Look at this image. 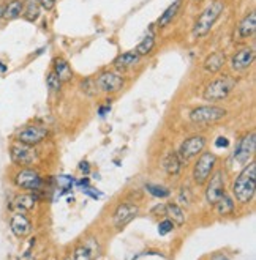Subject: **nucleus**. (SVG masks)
Masks as SVG:
<instances>
[{"instance_id":"1","label":"nucleus","mask_w":256,"mask_h":260,"mask_svg":"<svg viewBox=\"0 0 256 260\" xmlns=\"http://www.w3.org/2000/svg\"><path fill=\"white\" fill-rule=\"evenodd\" d=\"M256 192V162L250 161L233 181V194L240 204H248Z\"/></svg>"},{"instance_id":"2","label":"nucleus","mask_w":256,"mask_h":260,"mask_svg":"<svg viewBox=\"0 0 256 260\" xmlns=\"http://www.w3.org/2000/svg\"><path fill=\"white\" fill-rule=\"evenodd\" d=\"M223 11H224V2H221V0H214L212 4L207 5L201 11L196 22L193 25V35L196 38L206 37L212 30V27L215 25Z\"/></svg>"},{"instance_id":"3","label":"nucleus","mask_w":256,"mask_h":260,"mask_svg":"<svg viewBox=\"0 0 256 260\" xmlns=\"http://www.w3.org/2000/svg\"><path fill=\"white\" fill-rule=\"evenodd\" d=\"M236 87V79L231 76H220L214 79L204 90V98L207 101H221L231 95Z\"/></svg>"},{"instance_id":"4","label":"nucleus","mask_w":256,"mask_h":260,"mask_svg":"<svg viewBox=\"0 0 256 260\" xmlns=\"http://www.w3.org/2000/svg\"><path fill=\"white\" fill-rule=\"evenodd\" d=\"M217 155L210 151H204L203 155L198 158V161L194 162V167H193V180L196 185H206L207 180L210 178V175L214 174L215 167H217Z\"/></svg>"},{"instance_id":"5","label":"nucleus","mask_w":256,"mask_h":260,"mask_svg":"<svg viewBox=\"0 0 256 260\" xmlns=\"http://www.w3.org/2000/svg\"><path fill=\"white\" fill-rule=\"evenodd\" d=\"M224 117H226V111L218 106H198L190 112V120L198 125L218 123Z\"/></svg>"},{"instance_id":"6","label":"nucleus","mask_w":256,"mask_h":260,"mask_svg":"<svg viewBox=\"0 0 256 260\" xmlns=\"http://www.w3.org/2000/svg\"><path fill=\"white\" fill-rule=\"evenodd\" d=\"M37 150L32 145H25L22 142L14 141L10 145V158L13 164H16L19 167H30L37 161Z\"/></svg>"},{"instance_id":"7","label":"nucleus","mask_w":256,"mask_h":260,"mask_svg":"<svg viewBox=\"0 0 256 260\" xmlns=\"http://www.w3.org/2000/svg\"><path fill=\"white\" fill-rule=\"evenodd\" d=\"M14 185L24 191L37 192L43 186V178L38 171L32 167H22V169L14 175Z\"/></svg>"},{"instance_id":"8","label":"nucleus","mask_w":256,"mask_h":260,"mask_svg":"<svg viewBox=\"0 0 256 260\" xmlns=\"http://www.w3.org/2000/svg\"><path fill=\"white\" fill-rule=\"evenodd\" d=\"M254 150H256V133L250 131L247 133L242 139H240L234 148V159L237 164L240 166H245L248 164V161L253 158L254 155Z\"/></svg>"},{"instance_id":"9","label":"nucleus","mask_w":256,"mask_h":260,"mask_svg":"<svg viewBox=\"0 0 256 260\" xmlns=\"http://www.w3.org/2000/svg\"><path fill=\"white\" fill-rule=\"evenodd\" d=\"M206 144H207V141H206L204 136H201V134L190 136V137H187V139L182 142V145H180L177 155L180 156V159H182L184 162H187L188 159L198 156L200 153H203Z\"/></svg>"},{"instance_id":"10","label":"nucleus","mask_w":256,"mask_h":260,"mask_svg":"<svg viewBox=\"0 0 256 260\" xmlns=\"http://www.w3.org/2000/svg\"><path fill=\"white\" fill-rule=\"evenodd\" d=\"M46 137H48V129L37 126V125H25L24 128H21L16 133L18 142H22L25 145H32V147L41 144Z\"/></svg>"},{"instance_id":"11","label":"nucleus","mask_w":256,"mask_h":260,"mask_svg":"<svg viewBox=\"0 0 256 260\" xmlns=\"http://www.w3.org/2000/svg\"><path fill=\"white\" fill-rule=\"evenodd\" d=\"M124 84H125V79L122 76L117 73H112V71L101 73L95 82V85L103 91V93H116V91L122 90Z\"/></svg>"},{"instance_id":"12","label":"nucleus","mask_w":256,"mask_h":260,"mask_svg":"<svg viewBox=\"0 0 256 260\" xmlns=\"http://www.w3.org/2000/svg\"><path fill=\"white\" fill-rule=\"evenodd\" d=\"M138 211H139V207L136 204H130V202L120 204L116 208L114 215H112L114 227L116 229H124L125 225H128L134 218L138 216Z\"/></svg>"},{"instance_id":"13","label":"nucleus","mask_w":256,"mask_h":260,"mask_svg":"<svg viewBox=\"0 0 256 260\" xmlns=\"http://www.w3.org/2000/svg\"><path fill=\"white\" fill-rule=\"evenodd\" d=\"M207 181L209 185L206 188V201L209 205H215L218 199L224 194V174L221 171H217L210 175Z\"/></svg>"},{"instance_id":"14","label":"nucleus","mask_w":256,"mask_h":260,"mask_svg":"<svg viewBox=\"0 0 256 260\" xmlns=\"http://www.w3.org/2000/svg\"><path fill=\"white\" fill-rule=\"evenodd\" d=\"M254 62V49L253 48H242L233 54L231 57V68L237 73L247 71L251 63Z\"/></svg>"},{"instance_id":"15","label":"nucleus","mask_w":256,"mask_h":260,"mask_svg":"<svg viewBox=\"0 0 256 260\" xmlns=\"http://www.w3.org/2000/svg\"><path fill=\"white\" fill-rule=\"evenodd\" d=\"M10 229L16 237L25 238L32 234V222H30V219L24 213H16V215H13L10 219Z\"/></svg>"},{"instance_id":"16","label":"nucleus","mask_w":256,"mask_h":260,"mask_svg":"<svg viewBox=\"0 0 256 260\" xmlns=\"http://www.w3.org/2000/svg\"><path fill=\"white\" fill-rule=\"evenodd\" d=\"M182 166H184V161L180 159V156L177 155V151H169L163 159L164 171H166L173 177H176V175H179L180 172H182Z\"/></svg>"},{"instance_id":"17","label":"nucleus","mask_w":256,"mask_h":260,"mask_svg":"<svg viewBox=\"0 0 256 260\" xmlns=\"http://www.w3.org/2000/svg\"><path fill=\"white\" fill-rule=\"evenodd\" d=\"M139 55L136 54V51H128V52H124L120 54L116 60H114V67L117 70H131L138 65L139 62Z\"/></svg>"},{"instance_id":"18","label":"nucleus","mask_w":256,"mask_h":260,"mask_svg":"<svg viewBox=\"0 0 256 260\" xmlns=\"http://www.w3.org/2000/svg\"><path fill=\"white\" fill-rule=\"evenodd\" d=\"M256 30V13L250 11L247 16L240 21L239 27H237V34L240 38H250Z\"/></svg>"},{"instance_id":"19","label":"nucleus","mask_w":256,"mask_h":260,"mask_svg":"<svg viewBox=\"0 0 256 260\" xmlns=\"http://www.w3.org/2000/svg\"><path fill=\"white\" fill-rule=\"evenodd\" d=\"M224 62H226V55H224V52H214L206 58L204 70L207 73H218L224 67Z\"/></svg>"},{"instance_id":"20","label":"nucleus","mask_w":256,"mask_h":260,"mask_svg":"<svg viewBox=\"0 0 256 260\" xmlns=\"http://www.w3.org/2000/svg\"><path fill=\"white\" fill-rule=\"evenodd\" d=\"M37 205V196L35 192H25V194H19L14 197V207H16L21 211H30L34 210Z\"/></svg>"},{"instance_id":"21","label":"nucleus","mask_w":256,"mask_h":260,"mask_svg":"<svg viewBox=\"0 0 256 260\" xmlns=\"http://www.w3.org/2000/svg\"><path fill=\"white\" fill-rule=\"evenodd\" d=\"M54 73L57 74V78L62 81V84L71 81V78H73V71H71V68L68 65V62L62 57H59V58L54 60Z\"/></svg>"},{"instance_id":"22","label":"nucleus","mask_w":256,"mask_h":260,"mask_svg":"<svg viewBox=\"0 0 256 260\" xmlns=\"http://www.w3.org/2000/svg\"><path fill=\"white\" fill-rule=\"evenodd\" d=\"M164 215L169 218V221H173L174 225H182V224H185V213H184L182 207H179L177 204H168V205H164Z\"/></svg>"},{"instance_id":"23","label":"nucleus","mask_w":256,"mask_h":260,"mask_svg":"<svg viewBox=\"0 0 256 260\" xmlns=\"http://www.w3.org/2000/svg\"><path fill=\"white\" fill-rule=\"evenodd\" d=\"M214 207H215V210L220 216H228V215H231V213H234V210H236V204L233 201V197L226 192L218 199V202Z\"/></svg>"},{"instance_id":"24","label":"nucleus","mask_w":256,"mask_h":260,"mask_svg":"<svg viewBox=\"0 0 256 260\" xmlns=\"http://www.w3.org/2000/svg\"><path fill=\"white\" fill-rule=\"evenodd\" d=\"M22 11H24V2H22V0H11V2H8L5 5L4 18L8 19V21L18 19V18H21Z\"/></svg>"},{"instance_id":"25","label":"nucleus","mask_w":256,"mask_h":260,"mask_svg":"<svg viewBox=\"0 0 256 260\" xmlns=\"http://www.w3.org/2000/svg\"><path fill=\"white\" fill-rule=\"evenodd\" d=\"M180 4H182V0H176V2H174L173 5H169L166 10L163 11V14L158 18V22H157L160 28L166 27V25L176 18V14H177V11H179V8H180Z\"/></svg>"},{"instance_id":"26","label":"nucleus","mask_w":256,"mask_h":260,"mask_svg":"<svg viewBox=\"0 0 256 260\" xmlns=\"http://www.w3.org/2000/svg\"><path fill=\"white\" fill-rule=\"evenodd\" d=\"M40 11H41V7L38 4V0H27L24 4V18L27 21H37L40 18Z\"/></svg>"},{"instance_id":"27","label":"nucleus","mask_w":256,"mask_h":260,"mask_svg":"<svg viewBox=\"0 0 256 260\" xmlns=\"http://www.w3.org/2000/svg\"><path fill=\"white\" fill-rule=\"evenodd\" d=\"M155 48V35L154 34H149L143 38V41L136 46V54L139 57H144V55H149L152 52V49Z\"/></svg>"},{"instance_id":"28","label":"nucleus","mask_w":256,"mask_h":260,"mask_svg":"<svg viewBox=\"0 0 256 260\" xmlns=\"http://www.w3.org/2000/svg\"><path fill=\"white\" fill-rule=\"evenodd\" d=\"M146 189L150 196H154L157 199H164V197H169L171 191L168 188L164 186H160V185H152V183H149V185H146Z\"/></svg>"},{"instance_id":"29","label":"nucleus","mask_w":256,"mask_h":260,"mask_svg":"<svg viewBox=\"0 0 256 260\" xmlns=\"http://www.w3.org/2000/svg\"><path fill=\"white\" fill-rule=\"evenodd\" d=\"M73 260H94V258L84 244H79V246H76V249H74V252H73Z\"/></svg>"},{"instance_id":"30","label":"nucleus","mask_w":256,"mask_h":260,"mask_svg":"<svg viewBox=\"0 0 256 260\" xmlns=\"http://www.w3.org/2000/svg\"><path fill=\"white\" fill-rule=\"evenodd\" d=\"M73 183H74V178L70 177V175H60V177H57V186L62 188L64 192H68L71 189Z\"/></svg>"},{"instance_id":"31","label":"nucleus","mask_w":256,"mask_h":260,"mask_svg":"<svg viewBox=\"0 0 256 260\" xmlns=\"http://www.w3.org/2000/svg\"><path fill=\"white\" fill-rule=\"evenodd\" d=\"M46 84H48L49 90H52V91H59L60 88H62V81H60V79L57 78V74H55L54 71H51V73L48 74Z\"/></svg>"},{"instance_id":"32","label":"nucleus","mask_w":256,"mask_h":260,"mask_svg":"<svg viewBox=\"0 0 256 260\" xmlns=\"http://www.w3.org/2000/svg\"><path fill=\"white\" fill-rule=\"evenodd\" d=\"M173 229H174L173 221H169V219H163V221H160V224H158V234H160V235H168L169 232H173Z\"/></svg>"},{"instance_id":"33","label":"nucleus","mask_w":256,"mask_h":260,"mask_svg":"<svg viewBox=\"0 0 256 260\" xmlns=\"http://www.w3.org/2000/svg\"><path fill=\"white\" fill-rule=\"evenodd\" d=\"M84 189V194H87L89 197H92V199H101L103 196H101V192L98 191V189H94V188H90V186H87V188H82Z\"/></svg>"},{"instance_id":"34","label":"nucleus","mask_w":256,"mask_h":260,"mask_svg":"<svg viewBox=\"0 0 256 260\" xmlns=\"http://www.w3.org/2000/svg\"><path fill=\"white\" fill-rule=\"evenodd\" d=\"M78 169H79L82 174H86V175H87V174L90 172V162H89V161H81V162H79V166H78Z\"/></svg>"},{"instance_id":"35","label":"nucleus","mask_w":256,"mask_h":260,"mask_svg":"<svg viewBox=\"0 0 256 260\" xmlns=\"http://www.w3.org/2000/svg\"><path fill=\"white\" fill-rule=\"evenodd\" d=\"M38 4L44 10H52L54 8V0H38Z\"/></svg>"},{"instance_id":"36","label":"nucleus","mask_w":256,"mask_h":260,"mask_svg":"<svg viewBox=\"0 0 256 260\" xmlns=\"http://www.w3.org/2000/svg\"><path fill=\"white\" fill-rule=\"evenodd\" d=\"M215 145H217V147H228V145H230V141L226 139V137L220 136L218 139L215 141Z\"/></svg>"},{"instance_id":"37","label":"nucleus","mask_w":256,"mask_h":260,"mask_svg":"<svg viewBox=\"0 0 256 260\" xmlns=\"http://www.w3.org/2000/svg\"><path fill=\"white\" fill-rule=\"evenodd\" d=\"M76 185L79 186V188H87V186H90V180L86 177V178H81V180H78L76 181Z\"/></svg>"},{"instance_id":"38","label":"nucleus","mask_w":256,"mask_h":260,"mask_svg":"<svg viewBox=\"0 0 256 260\" xmlns=\"http://www.w3.org/2000/svg\"><path fill=\"white\" fill-rule=\"evenodd\" d=\"M152 215H164V205H157L152 210Z\"/></svg>"},{"instance_id":"39","label":"nucleus","mask_w":256,"mask_h":260,"mask_svg":"<svg viewBox=\"0 0 256 260\" xmlns=\"http://www.w3.org/2000/svg\"><path fill=\"white\" fill-rule=\"evenodd\" d=\"M109 109H111L109 106H103V108L98 109V115H100V117H104V115H106V114L109 112Z\"/></svg>"},{"instance_id":"40","label":"nucleus","mask_w":256,"mask_h":260,"mask_svg":"<svg viewBox=\"0 0 256 260\" xmlns=\"http://www.w3.org/2000/svg\"><path fill=\"white\" fill-rule=\"evenodd\" d=\"M210 260H230V258L224 254H215V255H212V258H210Z\"/></svg>"},{"instance_id":"41","label":"nucleus","mask_w":256,"mask_h":260,"mask_svg":"<svg viewBox=\"0 0 256 260\" xmlns=\"http://www.w3.org/2000/svg\"><path fill=\"white\" fill-rule=\"evenodd\" d=\"M4 13H5V5L0 4V19H4Z\"/></svg>"},{"instance_id":"42","label":"nucleus","mask_w":256,"mask_h":260,"mask_svg":"<svg viewBox=\"0 0 256 260\" xmlns=\"http://www.w3.org/2000/svg\"><path fill=\"white\" fill-rule=\"evenodd\" d=\"M0 71H2V73H5V71H7V65H4L2 62H0Z\"/></svg>"},{"instance_id":"43","label":"nucleus","mask_w":256,"mask_h":260,"mask_svg":"<svg viewBox=\"0 0 256 260\" xmlns=\"http://www.w3.org/2000/svg\"><path fill=\"white\" fill-rule=\"evenodd\" d=\"M24 260H37V258H34V257H25Z\"/></svg>"}]
</instances>
